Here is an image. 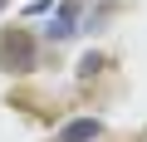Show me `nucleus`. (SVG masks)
<instances>
[{"instance_id":"f257e3e1","label":"nucleus","mask_w":147,"mask_h":142,"mask_svg":"<svg viewBox=\"0 0 147 142\" xmlns=\"http://www.w3.org/2000/svg\"><path fill=\"white\" fill-rule=\"evenodd\" d=\"M30 64H34V39L20 34V30H5L0 34V69H5V74H20Z\"/></svg>"},{"instance_id":"f03ea898","label":"nucleus","mask_w":147,"mask_h":142,"mask_svg":"<svg viewBox=\"0 0 147 142\" xmlns=\"http://www.w3.org/2000/svg\"><path fill=\"white\" fill-rule=\"evenodd\" d=\"M98 137H103V122L98 118H74V122L59 127V142H98Z\"/></svg>"},{"instance_id":"7ed1b4c3","label":"nucleus","mask_w":147,"mask_h":142,"mask_svg":"<svg viewBox=\"0 0 147 142\" xmlns=\"http://www.w3.org/2000/svg\"><path fill=\"white\" fill-rule=\"evenodd\" d=\"M69 34H79V0H69L49 25V39H69Z\"/></svg>"},{"instance_id":"20e7f679","label":"nucleus","mask_w":147,"mask_h":142,"mask_svg":"<svg viewBox=\"0 0 147 142\" xmlns=\"http://www.w3.org/2000/svg\"><path fill=\"white\" fill-rule=\"evenodd\" d=\"M98 69H103V54H88V59L79 64V74H84V79H93V74H98Z\"/></svg>"}]
</instances>
